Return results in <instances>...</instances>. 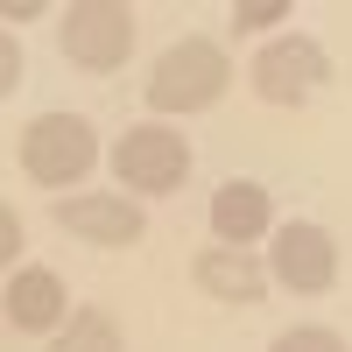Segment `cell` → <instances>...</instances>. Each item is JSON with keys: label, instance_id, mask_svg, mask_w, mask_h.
Segmentation results:
<instances>
[{"label": "cell", "instance_id": "obj_9", "mask_svg": "<svg viewBox=\"0 0 352 352\" xmlns=\"http://www.w3.org/2000/svg\"><path fill=\"white\" fill-rule=\"evenodd\" d=\"M268 226H275V197L261 184H219L212 190V232H219V247H247Z\"/></svg>", "mask_w": 352, "mask_h": 352}, {"label": "cell", "instance_id": "obj_1", "mask_svg": "<svg viewBox=\"0 0 352 352\" xmlns=\"http://www.w3.org/2000/svg\"><path fill=\"white\" fill-rule=\"evenodd\" d=\"M226 85H232L226 50L204 43V36H184V43H169V50L155 56V71H148V106H155V113H204V106L226 99Z\"/></svg>", "mask_w": 352, "mask_h": 352}, {"label": "cell", "instance_id": "obj_15", "mask_svg": "<svg viewBox=\"0 0 352 352\" xmlns=\"http://www.w3.org/2000/svg\"><path fill=\"white\" fill-rule=\"evenodd\" d=\"M21 254V219H14V204H0V268Z\"/></svg>", "mask_w": 352, "mask_h": 352}, {"label": "cell", "instance_id": "obj_10", "mask_svg": "<svg viewBox=\"0 0 352 352\" xmlns=\"http://www.w3.org/2000/svg\"><path fill=\"white\" fill-rule=\"evenodd\" d=\"M0 303H8V324H21V331H56L71 296H64V275L56 268H21Z\"/></svg>", "mask_w": 352, "mask_h": 352}, {"label": "cell", "instance_id": "obj_5", "mask_svg": "<svg viewBox=\"0 0 352 352\" xmlns=\"http://www.w3.org/2000/svg\"><path fill=\"white\" fill-rule=\"evenodd\" d=\"M134 50V8L120 0H78L64 14V56L78 71H120Z\"/></svg>", "mask_w": 352, "mask_h": 352}, {"label": "cell", "instance_id": "obj_13", "mask_svg": "<svg viewBox=\"0 0 352 352\" xmlns=\"http://www.w3.org/2000/svg\"><path fill=\"white\" fill-rule=\"evenodd\" d=\"M289 14V0H232V28H247V36H254V28H275Z\"/></svg>", "mask_w": 352, "mask_h": 352}, {"label": "cell", "instance_id": "obj_12", "mask_svg": "<svg viewBox=\"0 0 352 352\" xmlns=\"http://www.w3.org/2000/svg\"><path fill=\"white\" fill-rule=\"evenodd\" d=\"M268 352H352L338 331H324V324H296V331H282Z\"/></svg>", "mask_w": 352, "mask_h": 352}, {"label": "cell", "instance_id": "obj_4", "mask_svg": "<svg viewBox=\"0 0 352 352\" xmlns=\"http://www.w3.org/2000/svg\"><path fill=\"white\" fill-rule=\"evenodd\" d=\"M324 85H331V56L310 36H282V43H268L254 56V92L268 106H303V99L324 92Z\"/></svg>", "mask_w": 352, "mask_h": 352}, {"label": "cell", "instance_id": "obj_16", "mask_svg": "<svg viewBox=\"0 0 352 352\" xmlns=\"http://www.w3.org/2000/svg\"><path fill=\"white\" fill-rule=\"evenodd\" d=\"M0 14H8V21H36V14H50V8H43V0H0Z\"/></svg>", "mask_w": 352, "mask_h": 352}, {"label": "cell", "instance_id": "obj_2", "mask_svg": "<svg viewBox=\"0 0 352 352\" xmlns=\"http://www.w3.org/2000/svg\"><path fill=\"white\" fill-rule=\"evenodd\" d=\"M99 162V134L85 113H43V120H28L21 134V169L36 176V184L64 190V184H85Z\"/></svg>", "mask_w": 352, "mask_h": 352}, {"label": "cell", "instance_id": "obj_14", "mask_svg": "<svg viewBox=\"0 0 352 352\" xmlns=\"http://www.w3.org/2000/svg\"><path fill=\"white\" fill-rule=\"evenodd\" d=\"M14 85H21V43L8 36V28H0V99H8Z\"/></svg>", "mask_w": 352, "mask_h": 352}, {"label": "cell", "instance_id": "obj_3", "mask_svg": "<svg viewBox=\"0 0 352 352\" xmlns=\"http://www.w3.org/2000/svg\"><path fill=\"white\" fill-rule=\"evenodd\" d=\"M113 176H120L134 197H169L190 176V141L176 127H127L113 141Z\"/></svg>", "mask_w": 352, "mask_h": 352}, {"label": "cell", "instance_id": "obj_7", "mask_svg": "<svg viewBox=\"0 0 352 352\" xmlns=\"http://www.w3.org/2000/svg\"><path fill=\"white\" fill-rule=\"evenodd\" d=\"M268 268H275L282 289H296V296H324V289L338 282V247H331L324 226L289 219L282 240H275V254H268Z\"/></svg>", "mask_w": 352, "mask_h": 352}, {"label": "cell", "instance_id": "obj_11", "mask_svg": "<svg viewBox=\"0 0 352 352\" xmlns=\"http://www.w3.org/2000/svg\"><path fill=\"white\" fill-rule=\"evenodd\" d=\"M50 352H120V324L106 310H78L64 317V331L50 338Z\"/></svg>", "mask_w": 352, "mask_h": 352}, {"label": "cell", "instance_id": "obj_8", "mask_svg": "<svg viewBox=\"0 0 352 352\" xmlns=\"http://www.w3.org/2000/svg\"><path fill=\"white\" fill-rule=\"evenodd\" d=\"M190 275L204 296H219V303H261L268 296V268L247 254V247H204L190 261Z\"/></svg>", "mask_w": 352, "mask_h": 352}, {"label": "cell", "instance_id": "obj_6", "mask_svg": "<svg viewBox=\"0 0 352 352\" xmlns=\"http://www.w3.org/2000/svg\"><path fill=\"white\" fill-rule=\"evenodd\" d=\"M56 226L85 247H134L148 232V212H141V197L120 190H78V197H56Z\"/></svg>", "mask_w": 352, "mask_h": 352}]
</instances>
